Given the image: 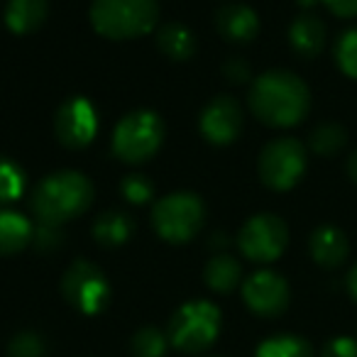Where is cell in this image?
I'll return each instance as SVG.
<instances>
[{
	"label": "cell",
	"mask_w": 357,
	"mask_h": 357,
	"mask_svg": "<svg viewBox=\"0 0 357 357\" xmlns=\"http://www.w3.org/2000/svg\"><path fill=\"white\" fill-rule=\"evenodd\" d=\"M243 130V108L230 96L213 98L201 113V135L213 144H230Z\"/></svg>",
	"instance_id": "obj_12"
},
{
	"label": "cell",
	"mask_w": 357,
	"mask_h": 357,
	"mask_svg": "<svg viewBox=\"0 0 357 357\" xmlns=\"http://www.w3.org/2000/svg\"><path fill=\"white\" fill-rule=\"evenodd\" d=\"M204 277H206V284H208L213 291L230 294L240 284L243 269H240L238 259L230 257V255H215V257L206 264Z\"/></svg>",
	"instance_id": "obj_20"
},
{
	"label": "cell",
	"mask_w": 357,
	"mask_h": 357,
	"mask_svg": "<svg viewBox=\"0 0 357 357\" xmlns=\"http://www.w3.org/2000/svg\"><path fill=\"white\" fill-rule=\"evenodd\" d=\"M206 223V206L191 191H176L157 201L152 213V225L167 243H189L201 233Z\"/></svg>",
	"instance_id": "obj_4"
},
{
	"label": "cell",
	"mask_w": 357,
	"mask_h": 357,
	"mask_svg": "<svg viewBox=\"0 0 357 357\" xmlns=\"http://www.w3.org/2000/svg\"><path fill=\"white\" fill-rule=\"evenodd\" d=\"M335 61L340 71L350 79H357V27L345 30L335 42Z\"/></svg>",
	"instance_id": "obj_25"
},
{
	"label": "cell",
	"mask_w": 357,
	"mask_h": 357,
	"mask_svg": "<svg viewBox=\"0 0 357 357\" xmlns=\"http://www.w3.org/2000/svg\"><path fill=\"white\" fill-rule=\"evenodd\" d=\"M250 108L255 118L272 128H291L308 115V86L291 71H267L250 89Z\"/></svg>",
	"instance_id": "obj_1"
},
{
	"label": "cell",
	"mask_w": 357,
	"mask_h": 357,
	"mask_svg": "<svg viewBox=\"0 0 357 357\" xmlns=\"http://www.w3.org/2000/svg\"><path fill=\"white\" fill-rule=\"evenodd\" d=\"M8 355L10 357H47V342L40 333L22 331L10 340Z\"/></svg>",
	"instance_id": "obj_26"
},
{
	"label": "cell",
	"mask_w": 357,
	"mask_h": 357,
	"mask_svg": "<svg viewBox=\"0 0 357 357\" xmlns=\"http://www.w3.org/2000/svg\"><path fill=\"white\" fill-rule=\"evenodd\" d=\"M347 174H350V178L357 184V152H352L350 159H347Z\"/></svg>",
	"instance_id": "obj_33"
},
{
	"label": "cell",
	"mask_w": 357,
	"mask_h": 357,
	"mask_svg": "<svg viewBox=\"0 0 357 357\" xmlns=\"http://www.w3.org/2000/svg\"><path fill=\"white\" fill-rule=\"evenodd\" d=\"M347 291H350V296L357 301V264L350 269V274H347Z\"/></svg>",
	"instance_id": "obj_32"
},
{
	"label": "cell",
	"mask_w": 357,
	"mask_h": 357,
	"mask_svg": "<svg viewBox=\"0 0 357 357\" xmlns=\"http://www.w3.org/2000/svg\"><path fill=\"white\" fill-rule=\"evenodd\" d=\"M35 238V228L25 215L15 211H0V255H17Z\"/></svg>",
	"instance_id": "obj_17"
},
{
	"label": "cell",
	"mask_w": 357,
	"mask_h": 357,
	"mask_svg": "<svg viewBox=\"0 0 357 357\" xmlns=\"http://www.w3.org/2000/svg\"><path fill=\"white\" fill-rule=\"evenodd\" d=\"M64 298L81 313H100L110 301V284L100 267L89 259H76L61 279Z\"/></svg>",
	"instance_id": "obj_8"
},
{
	"label": "cell",
	"mask_w": 357,
	"mask_h": 357,
	"mask_svg": "<svg viewBox=\"0 0 357 357\" xmlns=\"http://www.w3.org/2000/svg\"><path fill=\"white\" fill-rule=\"evenodd\" d=\"M135 230V220L125 211H105L96 218L93 223V238L103 248H118L128 243V238Z\"/></svg>",
	"instance_id": "obj_18"
},
{
	"label": "cell",
	"mask_w": 357,
	"mask_h": 357,
	"mask_svg": "<svg viewBox=\"0 0 357 357\" xmlns=\"http://www.w3.org/2000/svg\"><path fill=\"white\" fill-rule=\"evenodd\" d=\"M167 342H169V337L164 335L159 328L147 326L135 333L132 352H135V357H164L167 355Z\"/></svg>",
	"instance_id": "obj_24"
},
{
	"label": "cell",
	"mask_w": 357,
	"mask_h": 357,
	"mask_svg": "<svg viewBox=\"0 0 357 357\" xmlns=\"http://www.w3.org/2000/svg\"><path fill=\"white\" fill-rule=\"evenodd\" d=\"M259 178L274 191H289L306 172V147L294 137H277L259 154Z\"/></svg>",
	"instance_id": "obj_7"
},
{
	"label": "cell",
	"mask_w": 357,
	"mask_h": 357,
	"mask_svg": "<svg viewBox=\"0 0 357 357\" xmlns=\"http://www.w3.org/2000/svg\"><path fill=\"white\" fill-rule=\"evenodd\" d=\"M323 6L337 17H355L357 15V0H323Z\"/></svg>",
	"instance_id": "obj_31"
},
{
	"label": "cell",
	"mask_w": 357,
	"mask_h": 357,
	"mask_svg": "<svg viewBox=\"0 0 357 357\" xmlns=\"http://www.w3.org/2000/svg\"><path fill=\"white\" fill-rule=\"evenodd\" d=\"M298 3H301V6H311L313 0H298Z\"/></svg>",
	"instance_id": "obj_34"
},
{
	"label": "cell",
	"mask_w": 357,
	"mask_h": 357,
	"mask_svg": "<svg viewBox=\"0 0 357 357\" xmlns=\"http://www.w3.org/2000/svg\"><path fill=\"white\" fill-rule=\"evenodd\" d=\"M32 243L37 245V250H42V252H52V250H56L61 243H64V235H61L59 228H54V225H42L35 230V238H32Z\"/></svg>",
	"instance_id": "obj_29"
},
{
	"label": "cell",
	"mask_w": 357,
	"mask_h": 357,
	"mask_svg": "<svg viewBox=\"0 0 357 357\" xmlns=\"http://www.w3.org/2000/svg\"><path fill=\"white\" fill-rule=\"evenodd\" d=\"M157 15V0H93L91 6V25L108 40H135L147 35Z\"/></svg>",
	"instance_id": "obj_3"
},
{
	"label": "cell",
	"mask_w": 357,
	"mask_h": 357,
	"mask_svg": "<svg viewBox=\"0 0 357 357\" xmlns=\"http://www.w3.org/2000/svg\"><path fill=\"white\" fill-rule=\"evenodd\" d=\"M120 191L123 196L130 201V204H147L149 199L154 196V184L152 178H147L144 174H128L120 184Z\"/></svg>",
	"instance_id": "obj_27"
},
{
	"label": "cell",
	"mask_w": 357,
	"mask_h": 357,
	"mask_svg": "<svg viewBox=\"0 0 357 357\" xmlns=\"http://www.w3.org/2000/svg\"><path fill=\"white\" fill-rule=\"evenodd\" d=\"M308 250H311V257L316 259L321 267L335 269L347 259L350 243H347L342 230L333 228V225H321V228H316L311 233Z\"/></svg>",
	"instance_id": "obj_14"
},
{
	"label": "cell",
	"mask_w": 357,
	"mask_h": 357,
	"mask_svg": "<svg viewBox=\"0 0 357 357\" xmlns=\"http://www.w3.org/2000/svg\"><path fill=\"white\" fill-rule=\"evenodd\" d=\"M157 47L164 56L174 61H186L194 56L196 52V37L189 27L178 25V22H169L157 32Z\"/></svg>",
	"instance_id": "obj_19"
},
{
	"label": "cell",
	"mask_w": 357,
	"mask_h": 357,
	"mask_svg": "<svg viewBox=\"0 0 357 357\" xmlns=\"http://www.w3.org/2000/svg\"><path fill=\"white\" fill-rule=\"evenodd\" d=\"M243 298L252 313L264 318H274L287 311L291 291H289L287 279L279 277L277 272L262 269V272H255L243 284Z\"/></svg>",
	"instance_id": "obj_11"
},
{
	"label": "cell",
	"mask_w": 357,
	"mask_h": 357,
	"mask_svg": "<svg viewBox=\"0 0 357 357\" xmlns=\"http://www.w3.org/2000/svg\"><path fill=\"white\" fill-rule=\"evenodd\" d=\"M93 201V184L81 172H54L37 184L32 194V211L42 225L61 228L69 220L79 218L89 211Z\"/></svg>",
	"instance_id": "obj_2"
},
{
	"label": "cell",
	"mask_w": 357,
	"mask_h": 357,
	"mask_svg": "<svg viewBox=\"0 0 357 357\" xmlns=\"http://www.w3.org/2000/svg\"><path fill=\"white\" fill-rule=\"evenodd\" d=\"M347 142V132L337 123H323L311 132V149L321 157H333Z\"/></svg>",
	"instance_id": "obj_22"
},
{
	"label": "cell",
	"mask_w": 357,
	"mask_h": 357,
	"mask_svg": "<svg viewBox=\"0 0 357 357\" xmlns=\"http://www.w3.org/2000/svg\"><path fill=\"white\" fill-rule=\"evenodd\" d=\"M289 42L294 52L303 59H313L326 47V25L316 15H301L291 22L289 30Z\"/></svg>",
	"instance_id": "obj_16"
},
{
	"label": "cell",
	"mask_w": 357,
	"mask_h": 357,
	"mask_svg": "<svg viewBox=\"0 0 357 357\" xmlns=\"http://www.w3.org/2000/svg\"><path fill=\"white\" fill-rule=\"evenodd\" d=\"M323 357H357V340L347 335H337L323 345Z\"/></svg>",
	"instance_id": "obj_28"
},
{
	"label": "cell",
	"mask_w": 357,
	"mask_h": 357,
	"mask_svg": "<svg viewBox=\"0 0 357 357\" xmlns=\"http://www.w3.org/2000/svg\"><path fill=\"white\" fill-rule=\"evenodd\" d=\"M164 139V123L152 110H135L118 123L113 132V152L128 164H142L157 154Z\"/></svg>",
	"instance_id": "obj_6"
},
{
	"label": "cell",
	"mask_w": 357,
	"mask_h": 357,
	"mask_svg": "<svg viewBox=\"0 0 357 357\" xmlns=\"http://www.w3.org/2000/svg\"><path fill=\"white\" fill-rule=\"evenodd\" d=\"M220 311L211 301H189L178 308L169 321V342L181 352H204L218 337Z\"/></svg>",
	"instance_id": "obj_5"
},
{
	"label": "cell",
	"mask_w": 357,
	"mask_h": 357,
	"mask_svg": "<svg viewBox=\"0 0 357 357\" xmlns=\"http://www.w3.org/2000/svg\"><path fill=\"white\" fill-rule=\"evenodd\" d=\"M25 191V174L10 159L0 157V204H13Z\"/></svg>",
	"instance_id": "obj_23"
},
{
	"label": "cell",
	"mask_w": 357,
	"mask_h": 357,
	"mask_svg": "<svg viewBox=\"0 0 357 357\" xmlns=\"http://www.w3.org/2000/svg\"><path fill=\"white\" fill-rule=\"evenodd\" d=\"M289 243V230L282 218L272 213H259L243 225L238 235V248L252 262H274L282 257Z\"/></svg>",
	"instance_id": "obj_9"
},
{
	"label": "cell",
	"mask_w": 357,
	"mask_h": 357,
	"mask_svg": "<svg viewBox=\"0 0 357 357\" xmlns=\"http://www.w3.org/2000/svg\"><path fill=\"white\" fill-rule=\"evenodd\" d=\"M54 132L66 149L89 147L98 132V115H96L93 103L84 96H74L66 103H61L54 118Z\"/></svg>",
	"instance_id": "obj_10"
},
{
	"label": "cell",
	"mask_w": 357,
	"mask_h": 357,
	"mask_svg": "<svg viewBox=\"0 0 357 357\" xmlns=\"http://www.w3.org/2000/svg\"><path fill=\"white\" fill-rule=\"evenodd\" d=\"M257 357H316L313 347L301 335H272L257 347Z\"/></svg>",
	"instance_id": "obj_21"
},
{
	"label": "cell",
	"mask_w": 357,
	"mask_h": 357,
	"mask_svg": "<svg viewBox=\"0 0 357 357\" xmlns=\"http://www.w3.org/2000/svg\"><path fill=\"white\" fill-rule=\"evenodd\" d=\"M215 30L223 40L245 45V42H252L257 37L259 17L252 8L233 3V6H223L215 13Z\"/></svg>",
	"instance_id": "obj_13"
},
{
	"label": "cell",
	"mask_w": 357,
	"mask_h": 357,
	"mask_svg": "<svg viewBox=\"0 0 357 357\" xmlns=\"http://www.w3.org/2000/svg\"><path fill=\"white\" fill-rule=\"evenodd\" d=\"M223 74L228 76L230 81H235V84H243V81L250 79V66H248V61H243V59H230V61H225Z\"/></svg>",
	"instance_id": "obj_30"
},
{
	"label": "cell",
	"mask_w": 357,
	"mask_h": 357,
	"mask_svg": "<svg viewBox=\"0 0 357 357\" xmlns=\"http://www.w3.org/2000/svg\"><path fill=\"white\" fill-rule=\"evenodd\" d=\"M50 15V0H8L6 25L15 35H30L40 30Z\"/></svg>",
	"instance_id": "obj_15"
}]
</instances>
